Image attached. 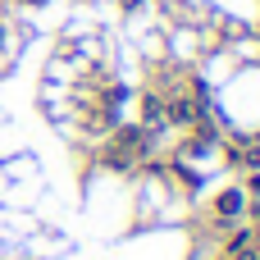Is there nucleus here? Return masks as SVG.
<instances>
[{"label":"nucleus","instance_id":"obj_1","mask_svg":"<svg viewBox=\"0 0 260 260\" xmlns=\"http://www.w3.org/2000/svg\"><path fill=\"white\" fill-rule=\"evenodd\" d=\"M238 206H242V192H224L219 197V215H238Z\"/></svg>","mask_w":260,"mask_h":260}]
</instances>
